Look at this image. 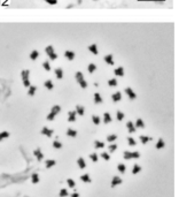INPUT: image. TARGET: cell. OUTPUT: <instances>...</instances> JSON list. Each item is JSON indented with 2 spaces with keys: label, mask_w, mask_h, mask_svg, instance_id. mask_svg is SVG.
I'll use <instances>...</instances> for the list:
<instances>
[{
  "label": "cell",
  "mask_w": 179,
  "mask_h": 197,
  "mask_svg": "<svg viewBox=\"0 0 179 197\" xmlns=\"http://www.w3.org/2000/svg\"><path fill=\"white\" fill-rule=\"evenodd\" d=\"M76 80H77V82L79 83L80 87H82L83 89H85V88L87 87V83H86V81L84 80V75H83V73H80V72L76 73Z\"/></svg>",
  "instance_id": "1"
},
{
  "label": "cell",
  "mask_w": 179,
  "mask_h": 197,
  "mask_svg": "<svg viewBox=\"0 0 179 197\" xmlns=\"http://www.w3.org/2000/svg\"><path fill=\"white\" fill-rule=\"evenodd\" d=\"M29 74H30V72H29L28 69L25 70H22L21 75H22V80H23V84L25 88H29L30 87V81H29Z\"/></svg>",
  "instance_id": "2"
},
{
  "label": "cell",
  "mask_w": 179,
  "mask_h": 197,
  "mask_svg": "<svg viewBox=\"0 0 179 197\" xmlns=\"http://www.w3.org/2000/svg\"><path fill=\"white\" fill-rule=\"evenodd\" d=\"M123 157L125 159H132V158H139L140 157V153L139 152H130V151H124Z\"/></svg>",
  "instance_id": "3"
},
{
  "label": "cell",
  "mask_w": 179,
  "mask_h": 197,
  "mask_svg": "<svg viewBox=\"0 0 179 197\" xmlns=\"http://www.w3.org/2000/svg\"><path fill=\"white\" fill-rule=\"evenodd\" d=\"M46 53L48 54V56H50V59H51V60H55V59L58 58L56 53L54 52L53 46H52V45H50V46H47V47H46Z\"/></svg>",
  "instance_id": "4"
},
{
  "label": "cell",
  "mask_w": 179,
  "mask_h": 197,
  "mask_svg": "<svg viewBox=\"0 0 179 197\" xmlns=\"http://www.w3.org/2000/svg\"><path fill=\"white\" fill-rule=\"evenodd\" d=\"M125 93L127 95V97H129L130 99H136V98H137L136 92H134L131 88H125Z\"/></svg>",
  "instance_id": "5"
},
{
  "label": "cell",
  "mask_w": 179,
  "mask_h": 197,
  "mask_svg": "<svg viewBox=\"0 0 179 197\" xmlns=\"http://www.w3.org/2000/svg\"><path fill=\"white\" fill-rule=\"evenodd\" d=\"M41 134L45 135V136H47V137H51V136H52V135L54 134V132H53L52 129H50V128L44 127L43 129H41Z\"/></svg>",
  "instance_id": "6"
},
{
  "label": "cell",
  "mask_w": 179,
  "mask_h": 197,
  "mask_svg": "<svg viewBox=\"0 0 179 197\" xmlns=\"http://www.w3.org/2000/svg\"><path fill=\"white\" fill-rule=\"evenodd\" d=\"M111 99H112V102H115V103L119 102V100L122 99V93L121 92H115L114 95L111 96Z\"/></svg>",
  "instance_id": "7"
},
{
  "label": "cell",
  "mask_w": 179,
  "mask_h": 197,
  "mask_svg": "<svg viewBox=\"0 0 179 197\" xmlns=\"http://www.w3.org/2000/svg\"><path fill=\"white\" fill-rule=\"evenodd\" d=\"M105 61L108 63L109 66H112L114 65V60H112V54H107L105 55Z\"/></svg>",
  "instance_id": "8"
},
{
  "label": "cell",
  "mask_w": 179,
  "mask_h": 197,
  "mask_svg": "<svg viewBox=\"0 0 179 197\" xmlns=\"http://www.w3.org/2000/svg\"><path fill=\"white\" fill-rule=\"evenodd\" d=\"M33 154L37 157V159H38V160H43L44 154H43V152H41L39 149H36L35 151H33Z\"/></svg>",
  "instance_id": "9"
},
{
  "label": "cell",
  "mask_w": 179,
  "mask_h": 197,
  "mask_svg": "<svg viewBox=\"0 0 179 197\" xmlns=\"http://www.w3.org/2000/svg\"><path fill=\"white\" fill-rule=\"evenodd\" d=\"M76 111H71V112H69V117H68V121L69 122H73V121H76Z\"/></svg>",
  "instance_id": "10"
},
{
  "label": "cell",
  "mask_w": 179,
  "mask_h": 197,
  "mask_svg": "<svg viewBox=\"0 0 179 197\" xmlns=\"http://www.w3.org/2000/svg\"><path fill=\"white\" fill-rule=\"evenodd\" d=\"M119 183H122V179L119 178V176H114V178H112V181H111V187H115Z\"/></svg>",
  "instance_id": "11"
},
{
  "label": "cell",
  "mask_w": 179,
  "mask_h": 197,
  "mask_svg": "<svg viewBox=\"0 0 179 197\" xmlns=\"http://www.w3.org/2000/svg\"><path fill=\"white\" fill-rule=\"evenodd\" d=\"M64 55L68 60H73V59H75V53H73L72 51H65Z\"/></svg>",
  "instance_id": "12"
},
{
  "label": "cell",
  "mask_w": 179,
  "mask_h": 197,
  "mask_svg": "<svg viewBox=\"0 0 179 197\" xmlns=\"http://www.w3.org/2000/svg\"><path fill=\"white\" fill-rule=\"evenodd\" d=\"M126 128H127V130H129V133H134L136 132V126L132 124L131 121H129L126 124Z\"/></svg>",
  "instance_id": "13"
},
{
  "label": "cell",
  "mask_w": 179,
  "mask_h": 197,
  "mask_svg": "<svg viewBox=\"0 0 179 197\" xmlns=\"http://www.w3.org/2000/svg\"><path fill=\"white\" fill-rule=\"evenodd\" d=\"M89 50H90V52H92L93 54H95V55L99 53V51H98V46L95 45V44H92V45H90V46H89Z\"/></svg>",
  "instance_id": "14"
},
{
  "label": "cell",
  "mask_w": 179,
  "mask_h": 197,
  "mask_svg": "<svg viewBox=\"0 0 179 197\" xmlns=\"http://www.w3.org/2000/svg\"><path fill=\"white\" fill-rule=\"evenodd\" d=\"M114 73H115V75H117V76H123L124 75V68L123 67L116 68V69L114 70Z\"/></svg>",
  "instance_id": "15"
},
{
  "label": "cell",
  "mask_w": 179,
  "mask_h": 197,
  "mask_svg": "<svg viewBox=\"0 0 179 197\" xmlns=\"http://www.w3.org/2000/svg\"><path fill=\"white\" fill-rule=\"evenodd\" d=\"M44 85H45V88H46V89H48V90H52L53 88H54V84H53V82L51 80L46 81V82L44 83Z\"/></svg>",
  "instance_id": "16"
},
{
  "label": "cell",
  "mask_w": 179,
  "mask_h": 197,
  "mask_svg": "<svg viewBox=\"0 0 179 197\" xmlns=\"http://www.w3.org/2000/svg\"><path fill=\"white\" fill-rule=\"evenodd\" d=\"M94 103L95 104H100V103H102V98H101V96L99 95V92L94 93Z\"/></svg>",
  "instance_id": "17"
},
{
  "label": "cell",
  "mask_w": 179,
  "mask_h": 197,
  "mask_svg": "<svg viewBox=\"0 0 179 197\" xmlns=\"http://www.w3.org/2000/svg\"><path fill=\"white\" fill-rule=\"evenodd\" d=\"M84 107L83 106H80V105H77V106H76V113H77V114H79V115H84Z\"/></svg>",
  "instance_id": "18"
},
{
  "label": "cell",
  "mask_w": 179,
  "mask_h": 197,
  "mask_svg": "<svg viewBox=\"0 0 179 197\" xmlns=\"http://www.w3.org/2000/svg\"><path fill=\"white\" fill-rule=\"evenodd\" d=\"M103 122L105 124H109V122H111V117H110L109 113H105L103 114Z\"/></svg>",
  "instance_id": "19"
},
{
  "label": "cell",
  "mask_w": 179,
  "mask_h": 197,
  "mask_svg": "<svg viewBox=\"0 0 179 197\" xmlns=\"http://www.w3.org/2000/svg\"><path fill=\"white\" fill-rule=\"evenodd\" d=\"M77 162H78V166H79V167H80V168H82V169L86 167V164H85V160H84V158H78Z\"/></svg>",
  "instance_id": "20"
},
{
  "label": "cell",
  "mask_w": 179,
  "mask_h": 197,
  "mask_svg": "<svg viewBox=\"0 0 179 197\" xmlns=\"http://www.w3.org/2000/svg\"><path fill=\"white\" fill-rule=\"evenodd\" d=\"M67 135L70 137H76V135H77V132H76L75 129H71V128H69V129L67 130Z\"/></svg>",
  "instance_id": "21"
},
{
  "label": "cell",
  "mask_w": 179,
  "mask_h": 197,
  "mask_svg": "<svg viewBox=\"0 0 179 197\" xmlns=\"http://www.w3.org/2000/svg\"><path fill=\"white\" fill-rule=\"evenodd\" d=\"M45 165H46V168H51L55 165V160H52V159H48V160L45 161Z\"/></svg>",
  "instance_id": "22"
},
{
  "label": "cell",
  "mask_w": 179,
  "mask_h": 197,
  "mask_svg": "<svg viewBox=\"0 0 179 197\" xmlns=\"http://www.w3.org/2000/svg\"><path fill=\"white\" fill-rule=\"evenodd\" d=\"M60 111H61V107L59 106V105H55V106L52 107V111H51V113H52V114H54V115H56L59 112H60Z\"/></svg>",
  "instance_id": "23"
},
{
  "label": "cell",
  "mask_w": 179,
  "mask_h": 197,
  "mask_svg": "<svg viewBox=\"0 0 179 197\" xmlns=\"http://www.w3.org/2000/svg\"><path fill=\"white\" fill-rule=\"evenodd\" d=\"M55 74H56V77H58V78H62L63 77L62 68H56V69H55Z\"/></svg>",
  "instance_id": "24"
},
{
  "label": "cell",
  "mask_w": 179,
  "mask_h": 197,
  "mask_svg": "<svg viewBox=\"0 0 179 197\" xmlns=\"http://www.w3.org/2000/svg\"><path fill=\"white\" fill-rule=\"evenodd\" d=\"M80 180H82L83 182H86V183H89V182H91V178L89 174H84V175L80 176Z\"/></svg>",
  "instance_id": "25"
},
{
  "label": "cell",
  "mask_w": 179,
  "mask_h": 197,
  "mask_svg": "<svg viewBox=\"0 0 179 197\" xmlns=\"http://www.w3.org/2000/svg\"><path fill=\"white\" fill-rule=\"evenodd\" d=\"M95 69H97V66H95L94 63H90L89 67H87V70H89L90 74H92L93 72H95Z\"/></svg>",
  "instance_id": "26"
},
{
  "label": "cell",
  "mask_w": 179,
  "mask_h": 197,
  "mask_svg": "<svg viewBox=\"0 0 179 197\" xmlns=\"http://www.w3.org/2000/svg\"><path fill=\"white\" fill-rule=\"evenodd\" d=\"M36 90H37V88L35 87V85H30L29 87V96H33L36 93Z\"/></svg>",
  "instance_id": "27"
},
{
  "label": "cell",
  "mask_w": 179,
  "mask_h": 197,
  "mask_svg": "<svg viewBox=\"0 0 179 197\" xmlns=\"http://www.w3.org/2000/svg\"><path fill=\"white\" fill-rule=\"evenodd\" d=\"M136 128H145V124L141 119H138L136 122Z\"/></svg>",
  "instance_id": "28"
},
{
  "label": "cell",
  "mask_w": 179,
  "mask_h": 197,
  "mask_svg": "<svg viewBox=\"0 0 179 197\" xmlns=\"http://www.w3.org/2000/svg\"><path fill=\"white\" fill-rule=\"evenodd\" d=\"M140 141H141V143H143V144H146V143H148V142L150 141V137H147V136L141 135V136H140Z\"/></svg>",
  "instance_id": "29"
},
{
  "label": "cell",
  "mask_w": 179,
  "mask_h": 197,
  "mask_svg": "<svg viewBox=\"0 0 179 197\" xmlns=\"http://www.w3.org/2000/svg\"><path fill=\"white\" fill-rule=\"evenodd\" d=\"M116 118H117V120H118V121H122V120L124 119V113H123V112H121V111H117V113H116Z\"/></svg>",
  "instance_id": "30"
},
{
  "label": "cell",
  "mask_w": 179,
  "mask_h": 197,
  "mask_svg": "<svg viewBox=\"0 0 179 197\" xmlns=\"http://www.w3.org/2000/svg\"><path fill=\"white\" fill-rule=\"evenodd\" d=\"M108 85L109 87H116L117 85V80L116 78H111V80L108 81Z\"/></svg>",
  "instance_id": "31"
},
{
  "label": "cell",
  "mask_w": 179,
  "mask_h": 197,
  "mask_svg": "<svg viewBox=\"0 0 179 197\" xmlns=\"http://www.w3.org/2000/svg\"><path fill=\"white\" fill-rule=\"evenodd\" d=\"M38 55H39V52L37 50H35V51H32L31 52V54H30V58L32 59V60H36L37 58H38Z\"/></svg>",
  "instance_id": "32"
},
{
  "label": "cell",
  "mask_w": 179,
  "mask_h": 197,
  "mask_svg": "<svg viewBox=\"0 0 179 197\" xmlns=\"http://www.w3.org/2000/svg\"><path fill=\"white\" fill-rule=\"evenodd\" d=\"M141 171V167L139 166V165H134L133 166V168H132V173L133 174H137V173H139V172Z\"/></svg>",
  "instance_id": "33"
},
{
  "label": "cell",
  "mask_w": 179,
  "mask_h": 197,
  "mask_svg": "<svg viewBox=\"0 0 179 197\" xmlns=\"http://www.w3.org/2000/svg\"><path fill=\"white\" fill-rule=\"evenodd\" d=\"M117 169H118L121 173H124V172L126 171V166H125L124 164H119L118 166H117Z\"/></svg>",
  "instance_id": "34"
},
{
  "label": "cell",
  "mask_w": 179,
  "mask_h": 197,
  "mask_svg": "<svg viewBox=\"0 0 179 197\" xmlns=\"http://www.w3.org/2000/svg\"><path fill=\"white\" fill-rule=\"evenodd\" d=\"M117 139V135L112 134V135H109V136H107V141L108 142H114Z\"/></svg>",
  "instance_id": "35"
},
{
  "label": "cell",
  "mask_w": 179,
  "mask_h": 197,
  "mask_svg": "<svg viewBox=\"0 0 179 197\" xmlns=\"http://www.w3.org/2000/svg\"><path fill=\"white\" fill-rule=\"evenodd\" d=\"M9 136V133L8 132H2L0 133V141H2L4 138H7Z\"/></svg>",
  "instance_id": "36"
},
{
  "label": "cell",
  "mask_w": 179,
  "mask_h": 197,
  "mask_svg": "<svg viewBox=\"0 0 179 197\" xmlns=\"http://www.w3.org/2000/svg\"><path fill=\"white\" fill-rule=\"evenodd\" d=\"M43 67H44V69L45 70H51V66H50V62H48V61H44L43 62Z\"/></svg>",
  "instance_id": "37"
},
{
  "label": "cell",
  "mask_w": 179,
  "mask_h": 197,
  "mask_svg": "<svg viewBox=\"0 0 179 197\" xmlns=\"http://www.w3.org/2000/svg\"><path fill=\"white\" fill-rule=\"evenodd\" d=\"M92 120H93V124L94 125H100V118L98 115H93Z\"/></svg>",
  "instance_id": "38"
},
{
  "label": "cell",
  "mask_w": 179,
  "mask_h": 197,
  "mask_svg": "<svg viewBox=\"0 0 179 197\" xmlns=\"http://www.w3.org/2000/svg\"><path fill=\"white\" fill-rule=\"evenodd\" d=\"M156 147H157V149H162V147H164V141L162 138L158 139L157 144H156Z\"/></svg>",
  "instance_id": "39"
},
{
  "label": "cell",
  "mask_w": 179,
  "mask_h": 197,
  "mask_svg": "<svg viewBox=\"0 0 179 197\" xmlns=\"http://www.w3.org/2000/svg\"><path fill=\"white\" fill-rule=\"evenodd\" d=\"M69 194H68V190L67 189H61L60 191V197H67Z\"/></svg>",
  "instance_id": "40"
},
{
  "label": "cell",
  "mask_w": 179,
  "mask_h": 197,
  "mask_svg": "<svg viewBox=\"0 0 179 197\" xmlns=\"http://www.w3.org/2000/svg\"><path fill=\"white\" fill-rule=\"evenodd\" d=\"M90 159H91V160H92L93 162H97V161H98V154H97V153L90 154Z\"/></svg>",
  "instance_id": "41"
},
{
  "label": "cell",
  "mask_w": 179,
  "mask_h": 197,
  "mask_svg": "<svg viewBox=\"0 0 179 197\" xmlns=\"http://www.w3.org/2000/svg\"><path fill=\"white\" fill-rule=\"evenodd\" d=\"M94 143H95V147H98V149H101V147L105 146V143H102L100 141H95Z\"/></svg>",
  "instance_id": "42"
},
{
  "label": "cell",
  "mask_w": 179,
  "mask_h": 197,
  "mask_svg": "<svg viewBox=\"0 0 179 197\" xmlns=\"http://www.w3.org/2000/svg\"><path fill=\"white\" fill-rule=\"evenodd\" d=\"M53 146L55 149H61L62 147V143H60L59 141H55V142H53Z\"/></svg>",
  "instance_id": "43"
},
{
  "label": "cell",
  "mask_w": 179,
  "mask_h": 197,
  "mask_svg": "<svg viewBox=\"0 0 179 197\" xmlns=\"http://www.w3.org/2000/svg\"><path fill=\"white\" fill-rule=\"evenodd\" d=\"M31 180H32L33 183H38V182H39V176H38V174H33L32 178H31Z\"/></svg>",
  "instance_id": "44"
},
{
  "label": "cell",
  "mask_w": 179,
  "mask_h": 197,
  "mask_svg": "<svg viewBox=\"0 0 179 197\" xmlns=\"http://www.w3.org/2000/svg\"><path fill=\"white\" fill-rule=\"evenodd\" d=\"M67 182H68V186H69V187H71V188H73V187L76 186L75 181H73L72 179H68V180H67Z\"/></svg>",
  "instance_id": "45"
},
{
  "label": "cell",
  "mask_w": 179,
  "mask_h": 197,
  "mask_svg": "<svg viewBox=\"0 0 179 197\" xmlns=\"http://www.w3.org/2000/svg\"><path fill=\"white\" fill-rule=\"evenodd\" d=\"M127 142H129V144L131 145V146H134V145L137 144V143H136V141H134V139L132 138V137H129V138H127Z\"/></svg>",
  "instance_id": "46"
},
{
  "label": "cell",
  "mask_w": 179,
  "mask_h": 197,
  "mask_svg": "<svg viewBox=\"0 0 179 197\" xmlns=\"http://www.w3.org/2000/svg\"><path fill=\"white\" fill-rule=\"evenodd\" d=\"M101 157L105 159V160H109V159H110V156L107 153V152H103V153L101 154Z\"/></svg>",
  "instance_id": "47"
},
{
  "label": "cell",
  "mask_w": 179,
  "mask_h": 197,
  "mask_svg": "<svg viewBox=\"0 0 179 197\" xmlns=\"http://www.w3.org/2000/svg\"><path fill=\"white\" fill-rule=\"evenodd\" d=\"M116 149H117V144H111V145H109V151H110V152H114Z\"/></svg>",
  "instance_id": "48"
},
{
  "label": "cell",
  "mask_w": 179,
  "mask_h": 197,
  "mask_svg": "<svg viewBox=\"0 0 179 197\" xmlns=\"http://www.w3.org/2000/svg\"><path fill=\"white\" fill-rule=\"evenodd\" d=\"M45 2H47L50 5H56L58 4V0H45Z\"/></svg>",
  "instance_id": "49"
},
{
  "label": "cell",
  "mask_w": 179,
  "mask_h": 197,
  "mask_svg": "<svg viewBox=\"0 0 179 197\" xmlns=\"http://www.w3.org/2000/svg\"><path fill=\"white\" fill-rule=\"evenodd\" d=\"M54 118H55V115L52 114V113H50V114L47 115V120H48V121H52V120H54Z\"/></svg>",
  "instance_id": "50"
},
{
  "label": "cell",
  "mask_w": 179,
  "mask_h": 197,
  "mask_svg": "<svg viewBox=\"0 0 179 197\" xmlns=\"http://www.w3.org/2000/svg\"><path fill=\"white\" fill-rule=\"evenodd\" d=\"M71 197H79V195L77 193H73V194H71Z\"/></svg>",
  "instance_id": "51"
},
{
  "label": "cell",
  "mask_w": 179,
  "mask_h": 197,
  "mask_svg": "<svg viewBox=\"0 0 179 197\" xmlns=\"http://www.w3.org/2000/svg\"><path fill=\"white\" fill-rule=\"evenodd\" d=\"M94 1H98V0H94Z\"/></svg>",
  "instance_id": "52"
}]
</instances>
